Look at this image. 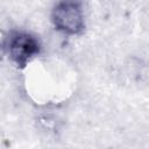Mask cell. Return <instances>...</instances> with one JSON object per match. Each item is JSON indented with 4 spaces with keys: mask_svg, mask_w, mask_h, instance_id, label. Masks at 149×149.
I'll return each mask as SVG.
<instances>
[{
    "mask_svg": "<svg viewBox=\"0 0 149 149\" xmlns=\"http://www.w3.org/2000/svg\"><path fill=\"white\" fill-rule=\"evenodd\" d=\"M7 40H8V35L0 28V58H2L6 55Z\"/></svg>",
    "mask_w": 149,
    "mask_h": 149,
    "instance_id": "3957f363",
    "label": "cell"
},
{
    "mask_svg": "<svg viewBox=\"0 0 149 149\" xmlns=\"http://www.w3.org/2000/svg\"><path fill=\"white\" fill-rule=\"evenodd\" d=\"M41 52L38 38L27 31H12L8 35L6 54L17 68L27 66Z\"/></svg>",
    "mask_w": 149,
    "mask_h": 149,
    "instance_id": "7a4b0ae2",
    "label": "cell"
},
{
    "mask_svg": "<svg viewBox=\"0 0 149 149\" xmlns=\"http://www.w3.org/2000/svg\"><path fill=\"white\" fill-rule=\"evenodd\" d=\"M5 136H3V134L0 132V147H3L5 146Z\"/></svg>",
    "mask_w": 149,
    "mask_h": 149,
    "instance_id": "277c9868",
    "label": "cell"
},
{
    "mask_svg": "<svg viewBox=\"0 0 149 149\" xmlns=\"http://www.w3.org/2000/svg\"><path fill=\"white\" fill-rule=\"evenodd\" d=\"M50 20L56 30L69 35H80L85 29V15L78 0H58L54 6Z\"/></svg>",
    "mask_w": 149,
    "mask_h": 149,
    "instance_id": "6da1fadb",
    "label": "cell"
}]
</instances>
